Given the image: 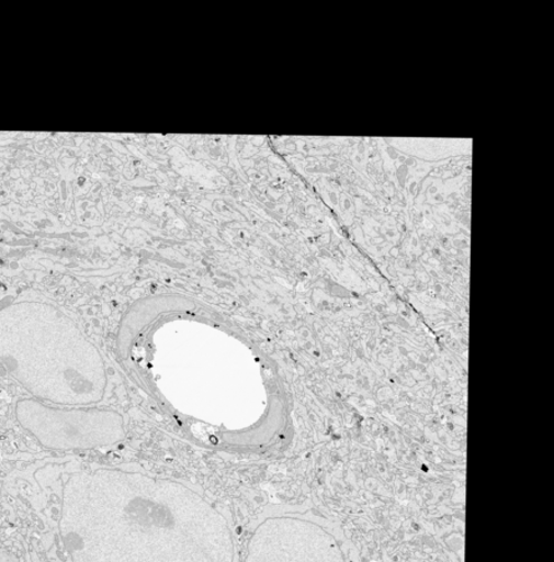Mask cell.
I'll use <instances>...</instances> for the list:
<instances>
[{"mask_svg":"<svg viewBox=\"0 0 554 562\" xmlns=\"http://www.w3.org/2000/svg\"><path fill=\"white\" fill-rule=\"evenodd\" d=\"M66 497L99 513L64 530L77 562L100 552L109 562H233L234 552L215 550L234 551L233 542L205 541V533L229 532H205V524L224 519L195 521L211 505L179 483L99 470L72 476Z\"/></svg>","mask_w":554,"mask_h":562,"instance_id":"6da1fadb","label":"cell"},{"mask_svg":"<svg viewBox=\"0 0 554 562\" xmlns=\"http://www.w3.org/2000/svg\"><path fill=\"white\" fill-rule=\"evenodd\" d=\"M0 366L33 400L64 408L103 401V356L66 313L46 303L0 310Z\"/></svg>","mask_w":554,"mask_h":562,"instance_id":"7a4b0ae2","label":"cell"},{"mask_svg":"<svg viewBox=\"0 0 554 562\" xmlns=\"http://www.w3.org/2000/svg\"><path fill=\"white\" fill-rule=\"evenodd\" d=\"M21 426L50 449H92L113 446L125 436L124 420L114 411L55 408L36 400L15 407Z\"/></svg>","mask_w":554,"mask_h":562,"instance_id":"3957f363","label":"cell"},{"mask_svg":"<svg viewBox=\"0 0 554 562\" xmlns=\"http://www.w3.org/2000/svg\"><path fill=\"white\" fill-rule=\"evenodd\" d=\"M248 562H344V557L336 538L318 525L276 518L257 530Z\"/></svg>","mask_w":554,"mask_h":562,"instance_id":"277c9868","label":"cell"}]
</instances>
